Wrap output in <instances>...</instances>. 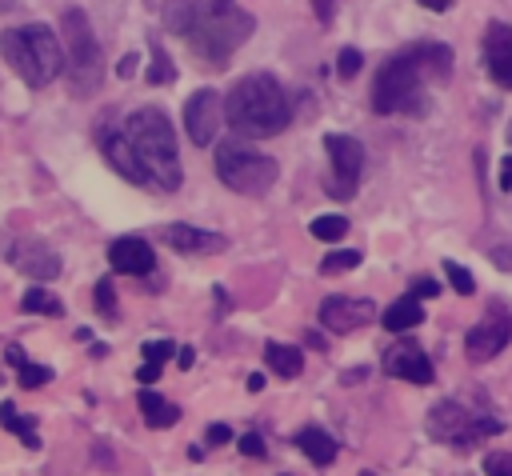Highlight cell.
Listing matches in <instances>:
<instances>
[{"mask_svg": "<svg viewBox=\"0 0 512 476\" xmlns=\"http://www.w3.org/2000/svg\"><path fill=\"white\" fill-rule=\"evenodd\" d=\"M108 264L112 272H124V276H148L156 268V252L144 236H120L108 244Z\"/></svg>", "mask_w": 512, "mask_h": 476, "instance_id": "16", "label": "cell"}, {"mask_svg": "<svg viewBox=\"0 0 512 476\" xmlns=\"http://www.w3.org/2000/svg\"><path fill=\"white\" fill-rule=\"evenodd\" d=\"M360 476H376V472H360Z\"/></svg>", "mask_w": 512, "mask_h": 476, "instance_id": "48", "label": "cell"}, {"mask_svg": "<svg viewBox=\"0 0 512 476\" xmlns=\"http://www.w3.org/2000/svg\"><path fill=\"white\" fill-rule=\"evenodd\" d=\"M356 264H360V252H356V248L328 252V256L320 260V268H324V272H348V268H356Z\"/></svg>", "mask_w": 512, "mask_h": 476, "instance_id": "30", "label": "cell"}, {"mask_svg": "<svg viewBox=\"0 0 512 476\" xmlns=\"http://www.w3.org/2000/svg\"><path fill=\"white\" fill-rule=\"evenodd\" d=\"M144 348V364L148 368H160L168 356H176V344L172 340H148V344H140Z\"/></svg>", "mask_w": 512, "mask_h": 476, "instance_id": "31", "label": "cell"}, {"mask_svg": "<svg viewBox=\"0 0 512 476\" xmlns=\"http://www.w3.org/2000/svg\"><path fill=\"white\" fill-rule=\"evenodd\" d=\"M204 440H208V444H228V440H232V428H228V424H208Z\"/></svg>", "mask_w": 512, "mask_h": 476, "instance_id": "38", "label": "cell"}, {"mask_svg": "<svg viewBox=\"0 0 512 476\" xmlns=\"http://www.w3.org/2000/svg\"><path fill=\"white\" fill-rule=\"evenodd\" d=\"M136 408H140V416H144L148 428H172V424L180 420V408H176L172 400H164L160 392H152V388H140Z\"/></svg>", "mask_w": 512, "mask_h": 476, "instance_id": "20", "label": "cell"}, {"mask_svg": "<svg viewBox=\"0 0 512 476\" xmlns=\"http://www.w3.org/2000/svg\"><path fill=\"white\" fill-rule=\"evenodd\" d=\"M304 340H308V344H312V348H328V344H324V336H320V332H308V336H304Z\"/></svg>", "mask_w": 512, "mask_h": 476, "instance_id": "44", "label": "cell"}, {"mask_svg": "<svg viewBox=\"0 0 512 476\" xmlns=\"http://www.w3.org/2000/svg\"><path fill=\"white\" fill-rule=\"evenodd\" d=\"M484 72L512 92V24L492 20L484 32Z\"/></svg>", "mask_w": 512, "mask_h": 476, "instance_id": "14", "label": "cell"}, {"mask_svg": "<svg viewBox=\"0 0 512 476\" xmlns=\"http://www.w3.org/2000/svg\"><path fill=\"white\" fill-rule=\"evenodd\" d=\"M252 28H256L252 12H244L236 0H228V4L216 8L204 24H196V28L184 36V44L192 48V56H196L200 64H208V68H224L228 56L252 36Z\"/></svg>", "mask_w": 512, "mask_h": 476, "instance_id": "5", "label": "cell"}, {"mask_svg": "<svg viewBox=\"0 0 512 476\" xmlns=\"http://www.w3.org/2000/svg\"><path fill=\"white\" fill-rule=\"evenodd\" d=\"M508 340H512V316H508L500 304H492L488 316L464 332V356L476 360V364H484V360H492Z\"/></svg>", "mask_w": 512, "mask_h": 476, "instance_id": "10", "label": "cell"}, {"mask_svg": "<svg viewBox=\"0 0 512 476\" xmlns=\"http://www.w3.org/2000/svg\"><path fill=\"white\" fill-rule=\"evenodd\" d=\"M360 64H364V60H360V52H356V48H344V52H340V60H336V72H340L344 80H352V76L360 72Z\"/></svg>", "mask_w": 512, "mask_h": 476, "instance_id": "34", "label": "cell"}, {"mask_svg": "<svg viewBox=\"0 0 512 476\" xmlns=\"http://www.w3.org/2000/svg\"><path fill=\"white\" fill-rule=\"evenodd\" d=\"M504 136H508V148H512V124H508V132H504Z\"/></svg>", "mask_w": 512, "mask_h": 476, "instance_id": "47", "label": "cell"}, {"mask_svg": "<svg viewBox=\"0 0 512 476\" xmlns=\"http://www.w3.org/2000/svg\"><path fill=\"white\" fill-rule=\"evenodd\" d=\"M220 96L212 92V88H200V92H192L188 96V104H184V128H188V140L192 144H208V140H216V132H220Z\"/></svg>", "mask_w": 512, "mask_h": 476, "instance_id": "11", "label": "cell"}, {"mask_svg": "<svg viewBox=\"0 0 512 476\" xmlns=\"http://www.w3.org/2000/svg\"><path fill=\"white\" fill-rule=\"evenodd\" d=\"M228 0H164L160 4V20H164V28L172 32V36H188L196 24H204L216 8H224Z\"/></svg>", "mask_w": 512, "mask_h": 476, "instance_id": "17", "label": "cell"}, {"mask_svg": "<svg viewBox=\"0 0 512 476\" xmlns=\"http://www.w3.org/2000/svg\"><path fill=\"white\" fill-rule=\"evenodd\" d=\"M484 472L488 476H512V452H488L484 456Z\"/></svg>", "mask_w": 512, "mask_h": 476, "instance_id": "33", "label": "cell"}, {"mask_svg": "<svg viewBox=\"0 0 512 476\" xmlns=\"http://www.w3.org/2000/svg\"><path fill=\"white\" fill-rule=\"evenodd\" d=\"M488 260H492L496 268L512 272V240H504V244H492V248H488Z\"/></svg>", "mask_w": 512, "mask_h": 476, "instance_id": "35", "label": "cell"}, {"mask_svg": "<svg viewBox=\"0 0 512 476\" xmlns=\"http://www.w3.org/2000/svg\"><path fill=\"white\" fill-rule=\"evenodd\" d=\"M296 448H300L316 468H324V464L336 460V440H332L324 428H316V424H308V428L296 432Z\"/></svg>", "mask_w": 512, "mask_h": 476, "instance_id": "21", "label": "cell"}, {"mask_svg": "<svg viewBox=\"0 0 512 476\" xmlns=\"http://www.w3.org/2000/svg\"><path fill=\"white\" fill-rule=\"evenodd\" d=\"M100 148H104V160H108L124 180H132V184H148V180H144V172H140V164H136V156H132V148L124 144V136H120V132L104 136V140H100Z\"/></svg>", "mask_w": 512, "mask_h": 476, "instance_id": "19", "label": "cell"}, {"mask_svg": "<svg viewBox=\"0 0 512 476\" xmlns=\"http://www.w3.org/2000/svg\"><path fill=\"white\" fill-rule=\"evenodd\" d=\"M164 240L176 248V252H224L228 240L220 232H208V228H192V224H168L164 228Z\"/></svg>", "mask_w": 512, "mask_h": 476, "instance_id": "18", "label": "cell"}, {"mask_svg": "<svg viewBox=\"0 0 512 476\" xmlns=\"http://www.w3.org/2000/svg\"><path fill=\"white\" fill-rule=\"evenodd\" d=\"M500 432H504L500 416H488V412L456 404V400H440L428 412V436H436L452 448H472V444H480L488 436H500Z\"/></svg>", "mask_w": 512, "mask_h": 476, "instance_id": "7", "label": "cell"}, {"mask_svg": "<svg viewBox=\"0 0 512 476\" xmlns=\"http://www.w3.org/2000/svg\"><path fill=\"white\" fill-rule=\"evenodd\" d=\"M96 308L104 320L116 316V292H112V280H96Z\"/></svg>", "mask_w": 512, "mask_h": 476, "instance_id": "32", "label": "cell"}, {"mask_svg": "<svg viewBox=\"0 0 512 476\" xmlns=\"http://www.w3.org/2000/svg\"><path fill=\"white\" fill-rule=\"evenodd\" d=\"M0 52L28 88H48L64 72V48L48 24H20L0 32Z\"/></svg>", "mask_w": 512, "mask_h": 476, "instance_id": "4", "label": "cell"}, {"mask_svg": "<svg viewBox=\"0 0 512 476\" xmlns=\"http://www.w3.org/2000/svg\"><path fill=\"white\" fill-rule=\"evenodd\" d=\"M264 360H268V368L276 372V376H296L300 368H304V352L296 348V344H264Z\"/></svg>", "mask_w": 512, "mask_h": 476, "instance_id": "23", "label": "cell"}, {"mask_svg": "<svg viewBox=\"0 0 512 476\" xmlns=\"http://www.w3.org/2000/svg\"><path fill=\"white\" fill-rule=\"evenodd\" d=\"M144 80H148V84H168V80H176V64H172L168 52L160 48V40H152V68L144 72Z\"/></svg>", "mask_w": 512, "mask_h": 476, "instance_id": "27", "label": "cell"}, {"mask_svg": "<svg viewBox=\"0 0 512 476\" xmlns=\"http://www.w3.org/2000/svg\"><path fill=\"white\" fill-rule=\"evenodd\" d=\"M444 276H448V284H452L460 296H472V292H476V280H472V272H468L464 264H456V260H444Z\"/></svg>", "mask_w": 512, "mask_h": 476, "instance_id": "29", "label": "cell"}, {"mask_svg": "<svg viewBox=\"0 0 512 476\" xmlns=\"http://www.w3.org/2000/svg\"><path fill=\"white\" fill-rule=\"evenodd\" d=\"M312 8H316V20H320V24H328V20H332V12H336V0H312Z\"/></svg>", "mask_w": 512, "mask_h": 476, "instance_id": "39", "label": "cell"}, {"mask_svg": "<svg viewBox=\"0 0 512 476\" xmlns=\"http://www.w3.org/2000/svg\"><path fill=\"white\" fill-rule=\"evenodd\" d=\"M60 28H64V72H68V84L76 96H92L100 84H104V52H100V40L88 24V16L80 8H64L60 16Z\"/></svg>", "mask_w": 512, "mask_h": 476, "instance_id": "6", "label": "cell"}, {"mask_svg": "<svg viewBox=\"0 0 512 476\" xmlns=\"http://www.w3.org/2000/svg\"><path fill=\"white\" fill-rule=\"evenodd\" d=\"M116 72H120V76H132V72H136V52H128V56L120 60V68H116Z\"/></svg>", "mask_w": 512, "mask_h": 476, "instance_id": "41", "label": "cell"}, {"mask_svg": "<svg viewBox=\"0 0 512 476\" xmlns=\"http://www.w3.org/2000/svg\"><path fill=\"white\" fill-rule=\"evenodd\" d=\"M436 292H440V284H436L432 276H416V280H412V292H408V296H412V300H424V296H436Z\"/></svg>", "mask_w": 512, "mask_h": 476, "instance_id": "36", "label": "cell"}, {"mask_svg": "<svg viewBox=\"0 0 512 476\" xmlns=\"http://www.w3.org/2000/svg\"><path fill=\"white\" fill-rule=\"evenodd\" d=\"M12 4H16V0H0V12H8V8H12Z\"/></svg>", "mask_w": 512, "mask_h": 476, "instance_id": "46", "label": "cell"}, {"mask_svg": "<svg viewBox=\"0 0 512 476\" xmlns=\"http://www.w3.org/2000/svg\"><path fill=\"white\" fill-rule=\"evenodd\" d=\"M372 312H376L372 300H356V296H324L320 300V324L336 336L364 328L372 320Z\"/></svg>", "mask_w": 512, "mask_h": 476, "instance_id": "13", "label": "cell"}, {"mask_svg": "<svg viewBox=\"0 0 512 476\" xmlns=\"http://www.w3.org/2000/svg\"><path fill=\"white\" fill-rule=\"evenodd\" d=\"M324 148H328V164H332L328 196L352 200L356 196V184H360V172H364V144L356 136H348V132H328L324 136Z\"/></svg>", "mask_w": 512, "mask_h": 476, "instance_id": "9", "label": "cell"}, {"mask_svg": "<svg viewBox=\"0 0 512 476\" xmlns=\"http://www.w3.org/2000/svg\"><path fill=\"white\" fill-rule=\"evenodd\" d=\"M224 120L232 124L236 136L268 140V136H280L292 124V100H288V92L280 88V80L272 72H248L228 88Z\"/></svg>", "mask_w": 512, "mask_h": 476, "instance_id": "2", "label": "cell"}, {"mask_svg": "<svg viewBox=\"0 0 512 476\" xmlns=\"http://www.w3.org/2000/svg\"><path fill=\"white\" fill-rule=\"evenodd\" d=\"M260 388H264V376H260V372H252V376H248V392H260Z\"/></svg>", "mask_w": 512, "mask_h": 476, "instance_id": "43", "label": "cell"}, {"mask_svg": "<svg viewBox=\"0 0 512 476\" xmlns=\"http://www.w3.org/2000/svg\"><path fill=\"white\" fill-rule=\"evenodd\" d=\"M0 428L4 432H16L20 440H24V448H40V432H36V420L32 416H20L16 412V404H0Z\"/></svg>", "mask_w": 512, "mask_h": 476, "instance_id": "25", "label": "cell"}, {"mask_svg": "<svg viewBox=\"0 0 512 476\" xmlns=\"http://www.w3.org/2000/svg\"><path fill=\"white\" fill-rule=\"evenodd\" d=\"M420 320H424V308H420V300H412V296L392 300V304L384 308V316H380V324H384L388 332H408V328H416Z\"/></svg>", "mask_w": 512, "mask_h": 476, "instance_id": "22", "label": "cell"}, {"mask_svg": "<svg viewBox=\"0 0 512 476\" xmlns=\"http://www.w3.org/2000/svg\"><path fill=\"white\" fill-rule=\"evenodd\" d=\"M180 368H192V348H180Z\"/></svg>", "mask_w": 512, "mask_h": 476, "instance_id": "45", "label": "cell"}, {"mask_svg": "<svg viewBox=\"0 0 512 476\" xmlns=\"http://www.w3.org/2000/svg\"><path fill=\"white\" fill-rule=\"evenodd\" d=\"M240 452H244V456H256V460H260V456H264V440H260L256 432H244V436H240Z\"/></svg>", "mask_w": 512, "mask_h": 476, "instance_id": "37", "label": "cell"}, {"mask_svg": "<svg viewBox=\"0 0 512 476\" xmlns=\"http://www.w3.org/2000/svg\"><path fill=\"white\" fill-rule=\"evenodd\" d=\"M20 312H32V316H64V304H60V296H52L44 284H32V288L20 296Z\"/></svg>", "mask_w": 512, "mask_h": 476, "instance_id": "26", "label": "cell"}, {"mask_svg": "<svg viewBox=\"0 0 512 476\" xmlns=\"http://www.w3.org/2000/svg\"><path fill=\"white\" fill-rule=\"evenodd\" d=\"M452 72V48L440 40H420L392 52L372 80V108L380 116H420L428 108V84H444Z\"/></svg>", "mask_w": 512, "mask_h": 476, "instance_id": "1", "label": "cell"}, {"mask_svg": "<svg viewBox=\"0 0 512 476\" xmlns=\"http://www.w3.org/2000/svg\"><path fill=\"white\" fill-rule=\"evenodd\" d=\"M8 264L16 268V272H24L28 280H56L60 276V256L44 244V240H16L12 248H8Z\"/></svg>", "mask_w": 512, "mask_h": 476, "instance_id": "12", "label": "cell"}, {"mask_svg": "<svg viewBox=\"0 0 512 476\" xmlns=\"http://www.w3.org/2000/svg\"><path fill=\"white\" fill-rule=\"evenodd\" d=\"M384 372L396 380H412V384H428L432 380V360L424 356V348L416 340H400L384 352Z\"/></svg>", "mask_w": 512, "mask_h": 476, "instance_id": "15", "label": "cell"}, {"mask_svg": "<svg viewBox=\"0 0 512 476\" xmlns=\"http://www.w3.org/2000/svg\"><path fill=\"white\" fill-rule=\"evenodd\" d=\"M424 8H432V12H444V8H452V0H420Z\"/></svg>", "mask_w": 512, "mask_h": 476, "instance_id": "42", "label": "cell"}, {"mask_svg": "<svg viewBox=\"0 0 512 476\" xmlns=\"http://www.w3.org/2000/svg\"><path fill=\"white\" fill-rule=\"evenodd\" d=\"M500 188L504 192L512 188V156H504V164H500Z\"/></svg>", "mask_w": 512, "mask_h": 476, "instance_id": "40", "label": "cell"}, {"mask_svg": "<svg viewBox=\"0 0 512 476\" xmlns=\"http://www.w3.org/2000/svg\"><path fill=\"white\" fill-rule=\"evenodd\" d=\"M8 364L16 368L20 388H40V384H48V380H52V368H48V364H32V360L24 356V348H20V344H12V348H8Z\"/></svg>", "mask_w": 512, "mask_h": 476, "instance_id": "24", "label": "cell"}, {"mask_svg": "<svg viewBox=\"0 0 512 476\" xmlns=\"http://www.w3.org/2000/svg\"><path fill=\"white\" fill-rule=\"evenodd\" d=\"M124 144L132 148L140 172L148 184H156L160 192H176L180 188V156H176V132L164 108L144 104L124 120Z\"/></svg>", "mask_w": 512, "mask_h": 476, "instance_id": "3", "label": "cell"}, {"mask_svg": "<svg viewBox=\"0 0 512 476\" xmlns=\"http://www.w3.org/2000/svg\"><path fill=\"white\" fill-rule=\"evenodd\" d=\"M308 232H312L316 240H324V244H336V240L348 232V220H344V216H316V220L308 224Z\"/></svg>", "mask_w": 512, "mask_h": 476, "instance_id": "28", "label": "cell"}, {"mask_svg": "<svg viewBox=\"0 0 512 476\" xmlns=\"http://www.w3.org/2000/svg\"><path fill=\"white\" fill-rule=\"evenodd\" d=\"M276 172H280V168H276L272 156L252 152V148H244L240 140H224V144L216 148V176H220L232 192H240V196H264V192L272 188Z\"/></svg>", "mask_w": 512, "mask_h": 476, "instance_id": "8", "label": "cell"}]
</instances>
